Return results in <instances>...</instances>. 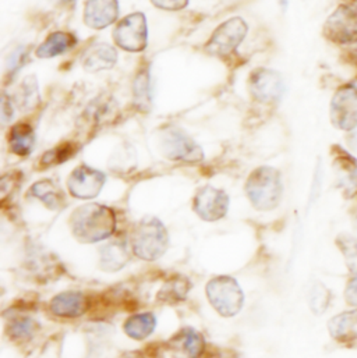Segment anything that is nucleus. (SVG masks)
Masks as SVG:
<instances>
[{
    "mask_svg": "<svg viewBox=\"0 0 357 358\" xmlns=\"http://www.w3.org/2000/svg\"><path fill=\"white\" fill-rule=\"evenodd\" d=\"M73 234L83 243H98L109 238L116 229L115 212L99 203L77 208L70 219Z\"/></svg>",
    "mask_w": 357,
    "mask_h": 358,
    "instance_id": "obj_1",
    "label": "nucleus"
},
{
    "mask_svg": "<svg viewBox=\"0 0 357 358\" xmlns=\"http://www.w3.org/2000/svg\"><path fill=\"white\" fill-rule=\"evenodd\" d=\"M130 245L137 258L150 262L157 261L168 250L169 234L160 219L147 216L133 227Z\"/></svg>",
    "mask_w": 357,
    "mask_h": 358,
    "instance_id": "obj_2",
    "label": "nucleus"
},
{
    "mask_svg": "<svg viewBox=\"0 0 357 358\" xmlns=\"http://www.w3.org/2000/svg\"><path fill=\"white\" fill-rule=\"evenodd\" d=\"M246 192L254 208L260 210L275 209L281 203L284 192L279 171L270 166L258 168L247 179Z\"/></svg>",
    "mask_w": 357,
    "mask_h": 358,
    "instance_id": "obj_3",
    "label": "nucleus"
},
{
    "mask_svg": "<svg viewBox=\"0 0 357 358\" xmlns=\"http://www.w3.org/2000/svg\"><path fill=\"white\" fill-rule=\"evenodd\" d=\"M206 296L212 307L226 318L237 315L244 303L241 287L230 276L211 279L206 285Z\"/></svg>",
    "mask_w": 357,
    "mask_h": 358,
    "instance_id": "obj_4",
    "label": "nucleus"
},
{
    "mask_svg": "<svg viewBox=\"0 0 357 358\" xmlns=\"http://www.w3.org/2000/svg\"><path fill=\"white\" fill-rule=\"evenodd\" d=\"M323 34L327 41L340 46L357 43L356 1L340 4L324 22Z\"/></svg>",
    "mask_w": 357,
    "mask_h": 358,
    "instance_id": "obj_5",
    "label": "nucleus"
},
{
    "mask_svg": "<svg viewBox=\"0 0 357 358\" xmlns=\"http://www.w3.org/2000/svg\"><path fill=\"white\" fill-rule=\"evenodd\" d=\"M332 124L342 131L357 130V81L348 83L337 90L330 106Z\"/></svg>",
    "mask_w": 357,
    "mask_h": 358,
    "instance_id": "obj_6",
    "label": "nucleus"
},
{
    "mask_svg": "<svg viewBox=\"0 0 357 358\" xmlns=\"http://www.w3.org/2000/svg\"><path fill=\"white\" fill-rule=\"evenodd\" d=\"M161 151L162 154L176 162L197 164L204 159V152L195 141L183 130L169 127L161 133Z\"/></svg>",
    "mask_w": 357,
    "mask_h": 358,
    "instance_id": "obj_7",
    "label": "nucleus"
},
{
    "mask_svg": "<svg viewBox=\"0 0 357 358\" xmlns=\"http://www.w3.org/2000/svg\"><path fill=\"white\" fill-rule=\"evenodd\" d=\"M247 34V24L243 18L234 17L223 22L212 34L205 45V50L214 56H226L233 53Z\"/></svg>",
    "mask_w": 357,
    "mask_h": 358,
    "instance_id": "obj_8",
    "label": "nucleus"
},
{
    "mask_svg": "<svg viewBox=\"0 0 357 358\" xmlns=\"http://www.w3.org/2000/svg\"><path fill=\"white\" fill-rule=\"evenodd\" d=\"M115 42L127 52H141L147 48V20L143 13L125 17L113 32Z\"/></svg>",
    "mask_w": 357,
    "mask_h": 358,
    "instance_id": "obj_9",
    "label": "nucleus"
},
{
    "mask_svg": "<svg viewBox=\"0 0 357 358\" xmlns=\"http://www.w3.org/2000/svg\"><path fill=\"white\" fill-rule=\"evenodd\" d=\"M285 81L282 76L274 70L258 69L251 74L250 91L253 96L264 103H275L285 94Z\"/></svg>",
    "mask_w": 357,
    "mask_h": 358,
    "instance_id": "obj_10",
    "label": "nucleus"
},
{
    "mask_svg": "<svg viewBox=\"0 0 357 358\" xmlns=\"http://www.w3.org/2000/svg\"><path fill=\"white\" fill-rule=\"evenodd\" d=\"M229 209V196L225 191L215 187H202L194 198V210L197 215L206 220L215 222L222 219Z\"/></svg>",
    "mask_w": 357,
    "mask_h": 358,
    "instance_id": "obj_11",
    "label": "nucleus"
},
{
    "mask_svg": "<svg viewBox=\"0 0 357 358\" xmlns=\"http://www.w3.org/2000/svg\"><path fill=\"white\" fill-rule=\"evenodd\" d=\"M105 180L106 178L102 172L95 171L87 165H81L70 175L67 180V187L73 196L80 199H91L101 192Z\"/></svg>",
    "mask_w": 357,
    "mask_h": 358,
    "instance_id": "obj_12",
    "label": "nucleus"
},
{
    "mask_svg": "<svg viewBox=\"0 0 357 358\" xmlns=\"http://www.w3.org/2000/svg\"><path fill=\"white\" fill-rule=\"evenodd\" d=\"M205 349L201 334L192 328H184L168 342V352L174 358H200Z\"/></svg>",
    "mask_w": 357,
    "mask_h": 358,
    "instance_id": "obj_13",
    "label": "nucleus"
},
{
    "mask_svg": "<svg viewBox=\"0 0 357 358\" xmlns=\"http://www.w3.org/2000/svg\"><path fill=\"white\" fill-rule=\"evenodd\" d=\"M119 3L118 0H87L84 20L85 24L94 29H102L118 20Z\"/></svg>",
    "mask_w": 357,
    "mask_h": 358,
    "instance_id": "obj_14",
    "label": "nucleus"
},
{
    "mask_svg": "<svg viewBox=\"0 0 357 358\" xmlns=\"http://www.w3.org/2000/svg\"><path fill=\"white\" fill-rule=\"evenodd\" d=\"M90 308L88 299L78 292H66L55 296L49 304L53 315L60 318H78Z\"/></svg>",
    "mask_w": 357,
    "mask_h": 358,
    "instance_id": "obj_15",
    "label": "nucleus"
},
{
    "mask_svg": "<svg viewBox=\"0 0 357 358\" xmlns=\"http://www.w3.org/2000/svg\"><path fill=\"white\" fill-rule=\"evenodd\" d=\"M328 332L331 338L346 346H354L357 343V308L344 311L328 322Z\"/></svg>",
    "mask_w": 357,
    "mask_h": 358,
    "instance_id": "obj_16",
    "label": "nucleus"
},
{
    "mask_svg": "<svg viewBox=\"0 0 357 358\" xmlns=\"http://www.w3.org/2000/svg\"><path fill=\"white\" fill-rule=\"evenodd\" d=\"M118 62V53L113 46L108 43L95 45L84 59V69L95 73L101 70L112 69Z\"/></svg>",
    "mask_w": 357,
    "mask_h": 358,
    "instance_id": "obj_17",
    "label": "nucleus"
},
{
    "mask_svg": "<svg viewBox=\"0 0 357 358\" xmlns=\"http://www.w3.org/2000/svg\"><path fill=\"white\" fill-rule=\"evenodd\" d=\"M99 266L105 272H118L129 262L127 245L123 241H112L101 250Z\"/></svg>",
    "mask_w": 357,
    "mask_h": 358,
    "instance_id": "obj_18",
    "label": "nucleus"
},
{
    "mask_svg": "<svg viewBox=\"0 0 357 358\" xmlns=\"http://www.w3.org/2000/svg\"><path fill=\"white\" fill-rule=\"evenodd\" d=\"M29 194L32 196L38 198L39 201H42L52 210L62 209L66 202L63 191L52 180H41V181L35 182L31 187Z\"/></svg>",
    "mask_w": 357,
    "mask_h": 358,
    "instance_id": "obj_19",
    "label": "nucleus"
},
{
    "mask_svg": "<svg viewBox=\"0 0 357 358\" xmlns=\"http://www.w3.org/2000/svg\"><path fill=\"white\" fill-rule=\"evenodd\" d=\"M76 45V38L69 32H53L50 34L46 41L36 49L38 57H55L66 50L71 49Z\"/></svg>",
    "mask_w": 357,
    "mask_h": 358,
    "instance_id": "obj_20",
    "label": "nucleus"
},
{
    "mask_svg": "<svg viewBox=\"0 0 357 358\" xmlns=\"http://www.w3.org/2000/svg\"><path fill=\"white\" fill-rule=\"evenodd\" d=\"M157 327V320L154 314L151 313H144V314H136L130 317L125 322V332L129 338L134 341H144L147 339Z\"/></svg>",
    "mask_w": 357,
    "mask_h": 358,
    "instance_id": "obj_21",
    "label": "nucleus"
},
{
    "mask_svg": "<svg viewBox=\"0 0 357 358\" xmlns=\"http://www.w3.org/2000/svg\"><path fill=\"white\" fill-rule=\"evenodd\" d=\"M191 289V283L187 278L176 275L171 278L160 290L158 293V301L167 303V304H178L180 301L186 300L188 292Z\"/></svg>",
    "mask_w": 357,
    "mask_h": 358,
    "instance_id": "obj_22",
    "label": "nucleus"
},
{
    "mask_svg": "<svg viewBox=\"0 0 357 358\" xmlns=\"http://www.w3.org/2000/svg\"><path fill=\"white\" fill-rule=\"evenodd\" d=\"M133 94H134V103L136 106L146 112L150 110L151 102H153V88H151V76H150V67H143L133 84Z\"/></svg>",
    "mask_w": 357,
    "mask_h": 358,
    "instance_id": "obj_23",
    "label": "nucleus"
},
{
    "mask_svg": "<svg viewBox=\"0 0 357 358\" xmlns=\"http://www.w3.org/2000/svg\"><path fill=\"white\" fill-rule=\"evenodd\" d=\"M35 143L34 130L24 123H18L10 133V150L18 157H27L31 154Z\"/></svg>",
    "mask_w": 357,
    "mask_h": 358,
    "instance_id": "obj_24",
    "label": "nucleus"
},
{
    "mask_svg": "<svg viewBox=\"0 0 357 358\" xmlns=\"http://www.w3.org/2000/svg\"><path fill=\"white\" fill-rule=\"evenodd\" d=\"M332 301V292L320 280L314 282L307 293V303L314 315H323Z\"/></svg>",
    "mask_w": 357,
    "mask_h": 358,
    "instance_id": "obj_25",
    "label": "nucleus"
},
{
    "mask_svg": "<svg viewBox=\"0 0 357 358\" xmlns=\"http://www.w3.org/2000/svg\"><path fill=\"white\" fill-rule=\"evenodd\" d=\"M337 245L344 255L349 272L352 273V276H355L357 275V237L342 233L337 237Z\"/></svg>",
    "mask_w": 357,
    "mask_h": 358,
    "instance_id": "obj_26",
    "label": "nucleus"
},
{
    "mask_svg": "<svg viewBox=\"0 0 357 358\" xmlns=\"http://www.w3.org/2000/svg\"><path fill=\"white\" fill-rule=\"evenodd\" d=\"M39 103V91L36 78L34 76H28L21 85L20 90V106L24 109H32Z\"/></svg>",
    "mask_w": 357,
    "mask_h": 358,
    "instance_id": "obj_27",
    "label": "nucleus"
},
{
    "mask_svg": "<svg viewBox=\"0 0 357 358\" xmlns=\"http://www.w3.org/2000/svg\"><path fill=\"white\" fill-rule=\"evenodd\" d=\"M36 322L31 318L20 317L11 321L8 327V335L14 341H28L32 338L35 329H36Z\"/></svg>",
    "mask_w": 357,
    "mask_h": 358,
    "instance_id": "obj_28",
    "label": "nucleus"
},
{
    "mask_svg": "<svg viewBox=\"0 0 357 358\" xmlns=\"http://www.w3.org/2000/svg\"><path fill=\"white\" fill-rule=\"evenodd\" d=\"M74 147L71 144H64V145H60L49 152H46L43 157H42V164L45 166H50V165H57V164H62L64 162L66 159H69L73 154H74Z\"/></svg>",
    "mask_w": 357,
    "mask_h": 358,
    "instance_id": "obj_29",
    "label": "nucleus"
},
{
    "mask_svg": "<svg viewBox=\"0 0 357 358\" xmlns=\"http://www.w3.org/2000/svg\"><path fill=\"white\" fill-rule=\"evenodd\" d=\"M27 56H28V53H27L25 48H22V46L15 49L10 55L8 62H7V77H11V78L14 77V74L24 66V63L27 60Z\"/></svg>",
    "mask_w": 357,
    "mask_h": 358,
    "instance_id": "obj_30",
    "label": "nucleus"
},
{
    "mask_svg": "<svg viewBox=\"0 0 357 358\" xmlns=\"http://www.w3.org/2000/svg\"><path fill=\"white\" fill-rule=\"evenodd\" d=\"M154 6L162 10H169V11H176L181 10L187 6L188 0H151Z\"/></svg>",
    "mask_w": 357,
    "mask_h": 358,
    "instance_id": "obj_31",
    "label": "nucleus"
},
{
    "mask_svg": "<svg viewBox=\"0 0 357 358\" xmlns=\"http://www.w3.org/2000/svg\"><path fill=\"white\" fill-rule=\"evenodd\" d=\"M345 300L348 306L357 308V275L352 276L345 289Z\"/></svg>",
    "mask_w": 357,
    "mask_h": 358,
    "instance_id": "obj_32",
    "label": "nucleus"
},
{
    "mask_svg": "<svg viewBox=\"0 0 357 358\" xmlns=\"http://www.w3.org/2000/svg\"><path fill=\"white\" fill-rule=\"evenodd\" d=\"M11 117H13L11 101L8 99L7 95H3V99H1V120H3V123H7V122H10Z\"/></svg>",
    "mask_w": 357,
    "mask_h": 358,
    "instance_id": "obj_33",
    "label": "nucleus"
},
{
    "mask_svg": "<svg viewBox=\"0 0 357 358\" xmlns=\"http://www.w3.org/2000/svg\"><path fill=\"white\" fill-rule=\"evenodd\" d=\"M212 358H239V356L232 352H222V353H216Z\"/></svg>",
    "mask_w": 357,
    "mask_h": 358,
    "instance_id": "obj_34",
    "label": "nucleus"
},
{
    "mask_svg": "<svg viewBox=\"0 0 357 358\" xmlns=\"http://www.w3.org/2000/svg\"><path fill=\"white\" fill-rule=\"evenodd\" d=\"M122 358H143L141 357V355L140 353H126V355H123V357Z\"/></svg>",
    "mask_w": 357,
    "mask_h": 358,
    "instance_id": "obj_35",
    "label": "nucleus"
},
{
    "mask_svg": "<svg viewBox=\"0 0 357 358\" xmlns=\"http://www.w3.org/2000/svg\"><path fill=\"white\" fill-rule=\"evenodd\" d=\"M352 1H356V3H357V0H352Z\"/></svg>",
    "mask_w": 357,
    "mask_h": 358,
    "instance_id": "obj_36",
    "label": "nucleus"
}]
</instances>
